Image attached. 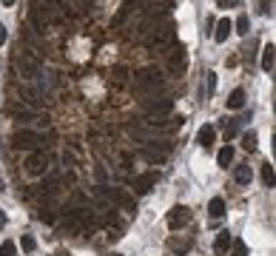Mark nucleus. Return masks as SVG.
Wrapping results in <instances>:
<instances>
[{
	"label": "nucleus",
	"mask_w": 276,
	"mask_h": 256,
	"mask_svg": "<svg viewBox=\"0 0 276 256\" xmlns=\"http://www.w3.org/2000/svg\"><path fill=\"white\" fill-rule=\"evenodd\" d=\"M17 120H20V123H32L35 114H32V111H17Z\"/></svg>",
	"instance_id": "cd10ccee"
},
{
	"label": "nucleus",
	"mask_w": 276,
	"mask_h": 256,
	"mask_svg": "<svg viewBox=\"0 0 276 256\" xmlns=\"http://www.w3.org/2000/svg\"><path fill=\"white\" fill-rule=\"evenodd\" d=\"M43 134H37V131H29V128H20V131H14L12 137V145L17 151H37V148H43Z\"/></svg>",
	"instance_id": "f257e3e1"
},
{
	"label": "nucleus",
	"mask_w": 276,
	"mask_h": 256,
	"mask_svg": "<svg viewBox=\"0 0 276 256\" xmlns=\"http://www.w3.org/2000/svg\"><path fill=\"white\" fill-rule=\"evenodd\" d=\"M46 168H48V157L43 151H35L32 157H29V163H26V171H29L32 176L46 174Z\"/></svg>",
	"instance_id": "0eeeda50"
},
{
	"label": "nucleus",
	"mask_w": 276,
	"mask_h": 256,
	"mask_svg": "<svg viewBox=\"0 0 276 256\" xmlns=\"http://www.w3.org/2000/svg\"><path fill=\"white\" fill-rule=\"evenodd\" d=\"M103 194L111 199V202H117L123 211H131V213L137 211V202H134V197H131L128 191H123V188H103Z\"/></svg>",
	"instance_id": "20e7f679"
},
{
	"label": "nucleus",
	"mask_w": 276,
	"mask_h": 256,
	"mask_svg": "<svg viewBox=\"0 0 276 256\" xmlns=\"http://www.w3.org/2000/svg\"><path fill=\"white\" fill-rule=\"evenodd\" d=\"M230 242H233V239H230V233H228V231H222V233L217 236V242H214V248H217L219 254H225V251L230 248Z\"/></svg>",
	"instance_id": "f3484780"
},
{
	"label": "nucleus",
	"mask_w": 276,
	"mask_h": 256,
	"mask_svg": "<svg viewBox=\"0 0 276 256\" xmlns=\"http://www.w3.org/2000/svg\"><path fill=\"white\" fill-rule=\"evenodd\" d=\"M20 245H23V251H26V254H32V251L37 248L35 236H23V239H20Z\"/></svg>",
	"instance_id": "b1692460"
},
{
	"label": "nucleus",
	"mask_w": 276,
	"mask_h": 256,
	"mask_svg": "<svg viewBox=\"0 0 276 256\" xmlns=\"http://www.w3.org/2000/svg\"><path fill=\"white\" fill-rule=\"evenodd\" d=\"M157 179H160V174H157V171H145V174H139V176H134V179H131V188H134V194H139V197H142V194H148L151 188L157 185Z\"/></svg>",
	"instance_id": "39448f33"
},
{
	"label": "nucleus",
	"mask_w": 276,
	"mask_h": 256,
	"mask_svg": "<svg viewBox=\"0 0 276 256\" xmlns=\"http://www.w3.org/2000/svg\"><path fill=\"white\" fill-rule=\"evenodd\" d=\"M0 228H6V213L0 211Z\"/></svg>",
	"instance_id": "2f4dec72"
},
{
	"label": "nucleus",
	"mask_w": 276,
	"mask_h": 256,
	"mask_svg": "<svg viewBox=\"0 0 276 256\" xmlns=\"http://www.w3.org/2000/svg\"><path fill=\"white\" fill-rule=\"evenodd\" d=\"M214 91H217V74L211 71V74H208V94H214Z\"/></svg>",
	"instance_id": "bb28decb"
},
{
	"label": "nucleus",
	"mask_w": 276,
	"mask_h": 256,
	"mask_svg": "<svg viewBox=\"0 0 276 256\" xmlns=\"http://www.w3.org/2000/svg\"><path fill=\"white\" fill-rule=\"evenodd\" d=\"M214 26H217V29H214V40H217V43H225L228 35H230V29H233L230 20H228V17H222V20H217Z\"/></svg>",
	"instance_id": "1a4fd4ad"
},
{
	"label": "nucleus",
	"mask_w": 276,
	"mask_h": 256,
	"mask_svg": "<svg viewBox=\"0 0 276 256\" xmlns=\"http://www.w3.org/2000/svg\"><path fill=\"white\" fill-rule=\"evenodd\" d=\"M191 222V211L185 208V205H177V208L168 211V228L171 231H177V228H185Z\"/></svg>",
	"instance_id": "423d86ee"
},
{
	"label": "nucleus",
	"mask_w": 276,
	"mask_h": 256,
	"mask_svg": "<svg viewBox=\"0 0 276 256\" xmlns=\"http://www.w3.org/2000/svg\"><path fill=\"white\" fill-rule=\"evenodd\" d=\"M114 80H117V83L126 80V69H114Z\"/></svg>",
	"instance_id": "c756f323"
},
{
	"label": "nucleus",
	"mask_w": 276,
	"mask_h": 256,
	"mask_svg": "<svg viewBox=\"0 0 276 256\" xmlns=\"http://www.w3.org/2000/svg\"><path fill=\"white\" fill-rule=\"evenodd\" d=\"M230 245H233V256H248V248H245L242 239H236V242H230Z\"/></svg>",
	"instance_id": "a878e982"
},
{
	"label": "nucleus",
	"mask_w": 276,
	"mask_h": 256,
	"mask_svg": "<svg viewBox=\"0 0 276 256\" xmlns=\"http://www.w3.org/2000/svg\"><path fill=\"white\" fill-rule=\"evenodd\" d=\"M0 256H17V248H14V242H9V239H6V242L0 245Z\"/></svg>",
	"instance_id": "5701e85b"
},
{
	"label": "nucleus",
	"mask_w": 276,
	"mask_h": 256,
	"mask_svg": "<svg viewBox=\"0 0 276 256\" xmlns=\"http://www.w3.org/2000/svg\"><path fill=\"white\" fill-rule=\"evenodd\" d=\"M239 35H248V29H251V23H248V14H242V17H236V23H230Z\"/></svg>",
	"instance_id": "aec40b11"
},
{
	"label": "nucleus",
	"mask_w": 276,
	"mask_h": 256,
	"mask_svg": "<svg viewBox=\"0 0 276 256\" xmlns=\"http://www.w3.org/2000/svg\"><path fill=\"white\" fill-rule=\"evenodd\" d=\"M171 43H174V26L171 23H165V26H160V29H154V35H151V40H148V46L157 48V51H165Z\"/></svg>",
	"instance_id": "f03ea898"
},
{
	"label": "nucleus",
	"mask_w": 276,
	"mask_h": 256,
	"mask_svg": "<svg viewBox=\"0 0 276 256\" xmlns=\"http://www.w3.org/2000/svg\"><path fill=\"white\" fill-rule=\"evenodd\" d=\"M20 69H23L26 77H35L37 71H40V66H37V63H35L32 57H26V54H23V57H20Z\"/></svg>",
	"instance_id": "dca6fc26"
},
{
	"label": "nucleus",
	"mask_w": 276,
	"mask_h": 256,
	"mask_svg": "<svg viewBox=\"0 0 276 256\" xmlns=\"http://www.w3.org/2000/svg\"><path fill=\"white\" fill-rule=\"evenodd\" d=\"M168 251H174V254H188V251H191V239H177V236H171V239H168Z\"/></svg>",
	"instance_id": "ddd939ff"
},
{
	"label": "nucleus",
	"mask_w": 276,
	"mask_h": 256,
	"mask_svg": "<svg viewBox=\"0 0 276 256\" xmlns=\"http://www.w3.org/2000/svg\"><path fill=\"white\" fill-rule=\"evenodd\" d=\"M168 63H171L174 71H183L185 66H188V54H185V48H183V46L174 48V54H171V60H168Z\"/></svg>",
	"instance_id": "9d476101"
},
{
	"label": "nucleus",
	"mask_w": 276,
	"mask_h": 256,
	"mask_svg": "<svg viewBox=\"0 0 276 256\" xmlns=\"http://www.w3.org/2000/svg\"><path fill=\"white\" fill-rule=\"evenodd\" d=\"M217 163L222 165V168H225V165H230V163H233V145H225V148H222V151L217 154Z\"/></svg>",
	"instance_id": "a211bd4d"
},
{
	"label": "nucleus",
	"mask_w": 276,
	"mask_h": 256,
	"mask_svg": "<svg viewBox=\"0 0 276 256\" xmlns=\"http://www.w3.org/2000/svg\"><path fill=\"white\" fill-rule=\"evenodd\" d=\"M233 179H236L239 185H248V182H251V179H253V171H251V165H239V168L233 171Z\"/></svg>",
	"instance_id": "4468645a"
},
{
	"label": "nucleus",
	"mask_w": 276,
	"mask_h": 256,
	"mask_svg": "<svg viewBox=\"0 0 276 256\" xmlns=\"http://www.w3.org/2000/svg\"><path fill=\"white\" fill-rule=\"evenodd\" d=\"M6 43V26H0V46Z\"/></svg>",
	"instance_id": "7c9ffc66"
},
{
	"label": "nucleus",
	"mask_w": 276,
	"mask_h": 256,
	"mask_svg": "<svg viewBox=\"0 0 276 256\" xmlns=\"http://www.w3.org/2000/svg\"><path fill=\"white\" fill-rule=\"evenodd\" d=\"M134 83H137L139 91H151V88H160L162 85V74L157 69H142L137 77H134Z\"/></svg>",
	"instance_id": "7ed1b4c3"
},
{
	"label": "nucleus",
	"mask_w": 276,
	"mask_h": 256,
	"mask_svg": "<svg viewBox=\"0 0 276 256\" xmlns=\"http://www.w3.org/2000/svg\"><path fill=\"white\" fill-rule=\"evenodd\" d=\"M114 256H123V254H114Z\"/></svg>",
	"instance_id": "72a5a7b5"
},
{
	"label": "nucleus",
	"mask_w": 276,
	"mask_h": 256,
	"mask_svg": "<svg viewBox=\"0 0 276 256\" xmlns=\"http://www.w3.org/2000/svg\"><path fill=\"white\" fill-rule=\"evenodd\" d=\"M208 213H211L214 219L225 216V199H222V197H214L211 202H208Z\"/></svg>",
	"instance_id": "f8f14e48"
},
{
	"label": "nucleus",
	"mask_w": 276,
	"mask_h": 256,
	"mask_svg": "<svg viewBox=\"0 0 276 256\" xmlns=\"http://www.w3.org/2000/svg\"><path fill=\"white\" fill-rule=\"evenodd\" d=\"M262 71H274V43H268V46L262 48Z\"/></svg>",
	"instance_id": "2eb2a0df"
},
{
	"label": "nucleus",
	"mask_w": 276,
	"mask_h": 256,
	"mask_svg": "<svg viewBox=\"0 0 276 256\" xmlns=\"http://www.w3.org/2000/svg\"><path fill=\"white\" fill-rule=\"evenodd\" d=\"M219 9H230V6H239V0H217Z\"/></svg>",
	"instance_id": "c85d7f7f"
},
{
	"label": "nucleus",
	"mask_w": 276,
	"mask_h": 256,
	"mask_svg": "<svg viewBox=\"0 0 276 256\" xmlns=\"http://www.w3.org/2000/svg\"><path fill=\"white\" fill-rule=\"evenodd\" d=\"M214 140H217V131H214V126H202L199 131H196V142H199L202 148H211V145H214Z\"/></svg>",
	"instance_id": "6e6552de"
},
{
	"label": "nucleus",
	"mask_w": 276,
	"mask_h": 256,
	"mask_svg": "<svg viewBox=\"0 0 276 256\" xmlns=\"http://www.w3.org/2000/svg\"><path fill=\"white\" fill-rule=\"evenodd\" d=\"M228 108H230V111H239V108H245V91H242V88H233V91H230Z\"/></svg>",
	"instance_id": "9b49d317"
},
{
	"label": "nucleus",
	"mask_w": 276,
	"mask_h": 256,
	"mask_svg": "<svg viewBox=\"0 0 276 256\" xmlns=\"http://www.w3.org/2000/svg\"><path fill=\"white\" fill-rule=\"evenodd\" d=\"M262 179H265V185H271L274 188V165H262Z\"/></svg>",
	"instance_id": "4be33fe9"
},
{
	"label": "nucleus",
	"mask_w": 276,
	"mask_h": 256,
	"mask_svg": "<svg viewBox=\"0 0 276 256\" xmlns=\"http://www.w3.org/2000/svg\"><path fill=\"white\" fill-rule=\"evenodd\" d=\"M248 117H251V114H248ZM248 117H239V120H230L228 131H225V140H230V137H233V134L239 131V126H242V123H245V120H248Z\"/></svg>",
	"instance_id": "412c9836"
},
{
	"label": "nucleus",
	"mask_w": 276,
	"mask_h": 256,
	"mask_svg": "<svg viewBox=\"0 0 276 256\" xmlns=\"http://www.w3.org/2000/svg\"><path fill=\"white\" fill-rule=\"evenodd\" d=\"M37 219H40V222H54V213H51V208H40V211H37Z\"/></svg>",
	"instance_id": "393cba45"
},
{
	"label": "nucleus",
	"mask_w": 276,
	"mask_h": 256,
	"mask_svg": "<svg viewBox=\"0 0 276 256\" xmlns=\"http://www.w3.org/2000/svg\"><path fill=\"white\" fill-rule=\"evenodd\" d=\"M3 3H6V6H14V0H3Z\"/></svg>",
	"instance_id": "473e14b6"
},
{
	"label": "nucleus",
	"mask_w": 276,
	"mask_h": 256,
	"mask_svg": "<svg viewBox=\"0 0 276 256\" xmlns=\"http://www.w3.org/2000/svg\"><path fill=\"white\" fill-rule=\"evenodd\" d=\"M242 148H245V151H253V148H256V131H245V134H242Z\"/></svg>",
	"instance_id": "6ab92c4d"
}]
</instances>
